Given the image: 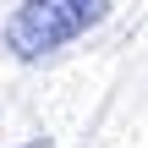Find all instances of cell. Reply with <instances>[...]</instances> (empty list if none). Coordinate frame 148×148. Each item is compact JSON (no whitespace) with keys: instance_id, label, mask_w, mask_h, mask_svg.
<instances>
[{"instance_id":"cell-1","label":"cell","mask_w":148,"mask_h":148,"mask_svg":"<svg viewBox=\"0 0 148 148\" xmlns=\"http://www.w3.org/2000/svg\"><path fill=\"white\" fill-rule=\"evenodd\" d=\"M110 0H22L5 22V49L16 60H44L82 38L93 22H104Z\"/></svg>"},{"instance_id":"cell-2","label":"cell","mask_w":148,"mask_h":148,"mask_svg":"<svg viewBox=\"0 0 148 148\" xmlns=\"http://www.w3.org/2000/svg\"><path fill=\"white\" fill-rule=\"evenodd\" d=\"M22 148H49V143H44V137H33V143H22Z\"/></svg>"}]
</instances>
